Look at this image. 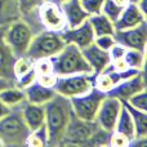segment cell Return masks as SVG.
<instances>
[{
	"mask_svg": "<svg viewBox=\"0 0 147 147\" xmlns=\"http://www.w3.org/2000/svg\"><path fill=\"white\" fill-rule=\"evenodd\" d=\"M44 124L48 130V146H58L72 115L70 99L61 94H56L51 101L44 105Z\"/></svg>",
	"mask_w": 147,
	"mask_h": 147,
	"instance_id": "6da1fadb",
	"label": "cell"
},
{
	"mask_svg": "<svg viewBox=\"0 0 147 147\" xmlns=\"http://www.w3.org/2000/svg\"><path fill=\"white\" fill-rule=\"evenodd\" d=\"M53 71L57 76L72 74H92V69L85 61L83 52L74 44H65V47L52 57Z\"/></svg>",
	"mask_w": 147,
	"mask_h": 147,
	"instance_id": "7a4b0ae2",
	"label": "cell"
},
{
	"mask_svg": "<svg viewBox=\"0 0 147 147\" xmlns=\"http://www.w3.org/2000/svg\"><path fill=\"white\" fill-rule=\"evenodd\" d=\"M65 47L61 34L57 31L44 30L32 36L26 56L36 61L40 58H52Z\"/></svg>",
	"mask_w": 147,
	"mask_h": 147,
	"instance_id": "3957f363",
	"label": "cell"
},
{
	"mask_svg": "<svg viewBox=\"0 0 147 147\" xmlns=\"http://www.w3.org/2000/svg\"><path fill=\"white\" fill-rule=\"evenodd\" d=\"M30 129L23 121L21 111L10 110L0 120V140L3 145H25Z\"/></svg>",
	"mask_w": 147,
	"mask_h": 147,
	"instance_id": "277c9868",
	"label": "cell"
},
{
	"mask_svg": "<svg viewBox=\"0 0 147 147\" xmlns=\"http://www.w3.org/2000/svg\"><path fill=\"white\" fill-rule=\"evenodd\" d=\"M94 86V74H72L57 76L53 89L57 94L72 98L89 92Z\"/></svg>",
	"mask_w": 147,
	"mask_h": 147,
	"instance_id": "5b68a950",
	"label": "cell"
},
{
	"mask_svg": "<svg viewBox=\"0 0 147 147\" xmlns=\"http://www.w3.org/2000/svg\"><path fill=\"white\" fill-rule=\"evenodd\" d=\"M105 97H106V93L98 90L97 88L93 86L86 93L69 98L70 103H71L72 114L76 117L85 120V121H94L97 111L99 109V105H101L102 99Z\"/></svg>",
	"mask_w": 147,
	"mask_h": 147,
	"instance_id": "8992f818",
	"label": "cell"
},
{
	"mask_svg": "<svg viewBox=\"0 0 147 147\" xmlns=\"http://www.w3.org/2000/svg\"><path fill=\"white\" fill-rule=\"evenodd\" d=\"M98 129V125L96 121H85L75 115H71L69 124H67L66 132L63 138L61 140V146H84L89 145V141L93 137L94 132ZM58 145V146H59Z\"/></svg>",
	"mask_w": 147,
	"mask_h": 147,
	"instance_id": "52a82bcc",
	"label": "cell"
},
{
	"mask_svg": "<svg viewBox=\"0 0 147 147\" xmlns=\"http://www.w3.org/2000/svg\"><path fill=\"white\" fill-rule=\"evenodd\" d=\"M32 30L25 21H16L7 30L4 41L13 53V56L18 58V57L26 56V52L32 40Z\"/></svg>",
	"mask_w": 147,
	"mask_h": 147,
	"instance_id": "ba28073f",
	"label": "cell"
},
{
	"mask_svg": "<svg viewBox=\"0 0 147 147\" xmlns=\"http://www.w3.org/2000/svg\"><path fill=\"white\" fill-rule=\"evenodd\" d=\"M38 17L44 30L61 32L62 30L67 27L61 5L52 0H45L38 8Z\"/></svg>",
	"mask_w": 147,
	"mask_h": 147,
	"instance_id": "9c48e42d",
	"label": "cell"
},
{
	"mask_svg": "<svg viewBox=\"0 0 147 147\" xmlns=\"http://www.w3.org/2000/svg\"><path fill=\"white\" fill-rule=\"evenodd\" d=\"M120 111H121V101L116 97L106 94V97L102 99L101 105H99L94 121L101 129L112 132L117 121V117L120 115Z\"/></svg>",
	"mask_w": 147,
	"mask_h": 147,
	"instance_id": "30bf717a",
	"label": "cell"
},
{
	"mask_svg": "<svg viewBox=\"0 0 147 147\" xmlns=\"http://www.w3.org/2000/svg\"><path fill=\"white\" fill-rule=\"evenodd\" d=\"M115 41L127 49H138L146 52L147 44V23L143 22L127 30H115Z\"/></svg>",
	"mask_w": 147,
	"mask_h": 147,
	"instance_id": "8fae6325",
	"label": "cell"
},
{
	"mask_svg": "<svg viewBox=\"0 0 147 147\" xmlns=\"http://www.w3.org/2000/svg\"><path fill=\"white\" fill-rule=\"evenodd\" d=\"M59 34H61L65 44H74L80 49L92 44L94 41V38H96L88 20L84 21L79 26H75V27H66Z\"/></svg>",
	"mask_w": 147,
	"mask_h": 147,
	"instance_id": "7c38bea8",
	"label": "cell"
},
{
	"mask_svg": "<svg viewBox=\"0 0 147 147\" xmlns=\"http://www.w3.org/2000/svg\"><path fill=\"white\" fill-rule=\"evenodd\" d=\"M145 89H146L145 71H141L137 75L132 76V78H128L125 80L120 81L115 88H112L106 94L111 97H116L119 99H128L133 94L138 93L141 90H145Z\"/></svg>",
	"mask_w": 147,
	"mask_h": 147,
	"instance_id": "4fadbf2b",
	"label": "cell"
},
{
	"mask_svg": "<svg viewBox=\"0 0 147 147\" xmlns=\"http://www.w3.org/2000/svg\"><path fill=\"white\" fill-rule=\"evenodd\" d=\"M83 52V56L85 58V61L88 62V65L90 66L92 72L93 74H99L103 70H106L109 67L111 58H110V54L107 51L98 48V47L94 44V41L92 44H89L88 47L81 49Z\"/></svg>",
	"mask_w": 147,
	"mask_h": 147,
	"instance_id": "5bb4252c",
	"label": "cell"
},
{
	"mask_svg": "<svg viewBox=\"0 0 147 147\" xmlns=\"http://www.w3.org/2000/svg\"><path fill=\"white\" fill-rule=\"evenodd\" d=\"M143 22H146V14L140 9L137 4L129 3L121 10L119 18L114 22V26L115 30H127V28L136 27Z\"/></svg>",
	"mask_w": 147,
	"mask_h": 147,
	"instance_id": "9a60e30c",
	"label": "cell"
},
{
	"mask_svg": "<svg viewBox=\"0 0 147 147\" xmlns=\"http://www.w3.org/2000/svg\"><path fill=\"white\" fill-rule=\"evenodd\" d=\"M61 9L63 12L67 27H75L89 18V14L83 8L80 0H66L61 3Z\"/></svg>",
	"mask_w": 147,
	"mask_h": 147,
	"instance_id": "2e32d148",
	"label": "cell"
},
{
	"mask_svg": "<svg viewBox=\"0 0 147 147\" xmlns=\"http://www.w3.org/2000/svg\"><path fill=\"white\" fill-rule=\"evenodd\" d=\"M23 92H25L26 102L34 105H45L57 94L53 88L43 85L36 80L28 86H26Z\"/></svg>",
	"mask_w": 147,
	"mask_h": 147,
	"instance_id": "e0dca14e",
	"label": "cell"
},
{
	"mask_svg": "<svg viewBox=\"0 0 147 147\" xmlns=\"http://www.w3.org/2000/svg\"><path fill=\"white\" fill-rule=\"evenodd\" d=\"M23 121L27 125L30 130H34L36 128L41 127L45 121V111H44V105H34L26 102V105L21 110Z\"/></svg>",
	"mask_w": 147,
	"mask_h": 147,
	"instance_id": "ac0fdd59",
	"label": "cell"
},
{
	"mask_svg": "<svg viewBox=\"0 0 147 147\" xmlns=\"http://www.w3.org/2000/svg\"><path fill=\"white\" fill-rule=\"evenodd\" d=\"M121 105L128 110L129 115L132 116V120L134 123L136 129V138L147 137V111H141V110L133 107L129 105L125 99H120Z\"/></svg>",
	"mask_w": 147,
	"mask_h": 147,
	"instance_id": "d6986e66",
	"label": "cell"
},
{
	"mask_svg": "<svg viewBox=\"0 0 147 147\" xmlns=\"http://www.w3.org/2000/svg\"><path fill=\"white\" fill-rule=\"evenodd\" d=\"M88 21L92 26V30H93V32H94V36L114 35V32H115L114 22H112L111 20H109L103 13L89 16Z\"/></svg>",
	"mask_w": 147,
	"mask_h": 147,
	"instance_id": "ffe728a7",
	"label": "cell"
},
{
	"mask_svg": "<svg viewBox=\"0 0 147 147\" xmlns=\"http://www.w3.org/2000/svg\"><path fill=\"white\" fill-rule=\"evenodd\" d=\"M0 101L5 105V106L14 109L17 106H21L23 102H26L25 98V92L23 89L18 88V86H4L0 89Z\"/></svg>",
	"mask_w": 147,
	"mask_h": 147,
	"instance_id": "44dd1931",
	"label": "cell"
},
{
	"mask_svg": "<svg viewBox=\"0 0 147 147\" xmlns=\"http://www.w3.org/2000/svg\"><path fill=\"white\" fill-rule=\"evenodd\" d=\"M114 130L117 133L124 134L125 137H128L130 140V143H132V141L136 138L134 123H133L132 116L129 115L128 110L125 109L123 105H121V111H120V115H119V117H117V121H116V124H115Z\"/></svg>",
	"mask_w": 147,
	"mask_h": 147,
	"instance_id": "7402d4cb",
	"label": "cell"
},
{
	"mask_svg": "<svg viewBox=\"0 0 147 147\" xmlns=\"http://www.w3.org/2000/svg\"><path fill=\"white\" fill-rule=\"evenodd\" d=\"M123 59L125 61V63H127V66L129 69L145 71L146 52L138 51V49H127Z\"/></svg>",
	"mask_w": 147,
	"mask_h": 147,
	"instance_id": "603a6c76",
	"label": "cell"
},
{
	"mask_svg": "<svg viewBox=\"0 0 147 147\" xmlns=\"http://www.w3.org/2000/svg\"><path fill=\"white\" fill-rule=\"evenodd\" d=\"M25 145L31 147L48 146V130H47L45 124H43L41 127L36 128L34 130H30L27 137H26Z\"/></svg>",
	"mask_w": 147,
	"mask_h": 147,
	"instance_id": "cb8c5ba5",
	"label": "cell"
},
{
	"mask_svg": "<svg viewBox=\"0 0 147 147\" xmlns=\"http://www.w3.org/2000/svg\"><path fill=\"white\" fill-rule=\"evenodd\" d=\"M34 63H35V61L31 59L30 57H27V56L18 57L17 61H16V63H14V66H13L14 76L18 78V76H22L23 74H26V72L30 71V70H32Z\"/></svg>",
	"mask_w": 147,
	"mask_h": 147,
	"instance_id": "d4e9b609",
	"label": "cell"
},
{
	"mask_svg": "<svg viewBox=\"0 0 147 147\" xmlns=\"http://www.w3.org/2000/svg\"><path fill=\"white\" fill-rule=\"evenodd\" d=\"M123 9H124V8L117 5L114 0H105L103 8H102V13H103L109 20H111L112 22H115V21L119 18V16H120V13H121Z\"/></svg>",
	"mask_w": 147,
	"mask_h": 147,
	"instance_id": "484cf974",
	"label": "cell"
},
{
	"mask_svg": "<svg viewBox=\"0 0 147 147\" xmlns=\"http://www.w3.org/2000/svg\"><path fill=\"white\" fill-rule=\"evenodd\" d=\"M44 1L45 0H17V7L20 13H22L23 16H28L34 10H38V8Z\"/></svg>",
	"mask_w": 147,
	"mask_h": 147,
	"instance_id": "4316f807",
	"label": "cell"
},
{
	"mask_svg": "<svg viewBox=\"0 0 147 147\" xmlns=\"http://www.w3.org/2000/svg\"><path fill=\"white\" fill-rule=\"evenodd\" d=\"M125 101L129 105H132L133 107L141 110V111H147V92H146V89L133 94L132 97H129V98L125 99Z\"/></svg>",
	"mask_w": 147,
	"mask_h": 147,
	"instance_id": "83f0119b",
	"label": "cell"
},
{
	"mask_svg": "<svg viewBox=\"0 0 147 147\" xmlns=\"http://www.w3.org/2000/svg\"><path fill=\"white\" fill-rule=\"evenodd\" d=\"M83 8L89 16L98 14L102 13V8H103L105 0H80Z\"/></svg>",
	"mask_w": 147,
	"mask_h": 147,
	"instance_id": "f1b7e54d",
	"label": "cell"
},
{
	"mask_svg": "<svg viewBox=\"0 0 147 147\" xmlns=\"http://www.w3.org/2000/svg\"><path fill=\"white\" fill-rule=\"evenodd\" d=\"M109 146L112 147H127L130 146V140L128 137H125L121 133H117L115 130L110 132V137H109Z\"/></svg>",
	"mask_w": 147,
	"mask_h": 147,
	"instance_id": "f546056e",
	"label": "cell"
},
{
	"mask_svg": "<svg viewBox=\"0 0 147 147\" xmlns=\"http://www.w3.org/2000/svg\"><path fill=\"white\" fill-rule=\"evenodd\" d=\"M34 69H35L36 75H44V74L54 72L53 71V65H52L51 58H40L36 59L34 63Z\"/></svg>",
	"mask_w": 147,
	"mask_h": 147,
	"instance_id": "4dcf8cb0",
	"label": "cell"
},
{
	"mask_svg": "<svg viewBox=\"0 0 147 147\" xmlns=\"http://www.w3.org/2000/svg\"><path fill=\"white\" fill-rule=\"evenodd\" d=\"M94 44H96L98 48L109 52L110 49L116 44V41H115L114 35H101V36H96V38H94Z\"/></svg>",
	"mask_w": 147,
	"mask_h": 147,
	"instance_id": "1f68e13d",
	"label": "cell"
},
{
	"mask_svg": "<svg viewBox=\"0 0 147 147\" xmlns=\"http://www.w3.org/2000/svg\"><path fill=\"white\" fill-rule=\"evenodd\" d=\"M35 80H36V72H35V69H32L28 72L23 74L22 76L16 78V86H18V88H21V89H25L26 86L32 84Z\"/></svg>",
	"mask_w": 147,
	"mask_h": 147,
	"instance_id": "d6a6232c",
	"label": "cell"
},
{
	"mask_svg": "<svg viewBox=\"0 0 147 147\" xmlns=\"http://www.w3.org/2000/svg\"><path fill=\"white\" fill-rule=\"evenodd\" d=\"M57 80V75L54 72H49V74H44V75H36V81L45 86L53 88L54 84Z\"/></svg>",
	"mask_w": 147,
	"mask_h": 147,
	"instance_id": "836d02e7",
	"label": "cell"
},
{
	"mask_svg": "<svg viewBox=\"0 0 147 147\" xmlns=\"http://www.w3.org/2000/svg\"><path fill=\"white\" fill-rule=\"evenodd\" d=\"M125 51H127V48H124L123 45H120V44L116 43L109 51V54H110V58H111V61H114V59L123 58V57H124V54H125Z\"/></svg>",
	"mask_w": 147,
	"mask_h": 147,
	"instance_id": "e575fe53",
	"label": "cell"
},
{
	"mask_svg": "<svg viewBox=\"0 0 147 147\" xmlns=\"http://www.w3.org/2000/svg\"><path fill=\"white\" fill-rule=\"evenodd\" d=\"M10 110H12V109H10V107L5 106V105H4V103H3V102H1V101H0V120H1V119H3V117H4V116H5V115H7V114H8V112H9V111H10Z\"/></svg>",
	"mask_w": 147,
	"mask_h": 147,
	"instance_id": "d590c367",
	"label": "cell"
},
{
	"mask_svg": "<svg viewBox=\"0 0 147 147\" xmlns=\"http://www.w3.org/2000/svg\"><path fill=\"white\" fill-rule=\"evenodd\" d=\"M114 1L116 3L117 5H120V7H123V8H124V7H127V5L129 4V0H114Z\"/></svg>",
	"mask_w": 147,
	"mask_h": 147,
	"instance_id": "8d00e7d4",
	"label": "cell"
},
{
	"mask_svg": "<svg viewBox=\"0 0 147 147\" xmlns=\"http://www.w3.org/2000/svg\"><path fill=\"white\" fill-rule=\"evenodd\" d=\"M7 1H8V0H0V16L4 13V8H5Z\"/></svg>",
	"mask_w": 147,
	"mask_h": 147,
	"instance_id": "74e56055",
	"label": "cell"
},
{
	"mask_svg": "<svg viewBox=\"0 0 147 147\" xmlns=\"http://www.w3.org/2000/svg\"><path fill=\"white\" fill-rule=\"evenodd\" d=\"M4 86H7V81H5L4 79L0 78V89H3Z\"/></svg>",
	"mask_w": 147,
	"mask_h": 147,
	"instance_id": "f35d334b",
	"label": "cell"
},
{
	"mask_svg": "<svg viewBox=\"0 0 147 147\" xmlns=\"http://www.w3.org/2000/svg\"><path fill=\"white\" fill-rule=\"evenodd\" d=\"M52 1H54V3H57V4H61V3H63V1H66V0H52Z\"/></svg>",
	"mask_w": 147,
	"mask_h": 147,
	"instance_id": "ab89813d",
	"label": "cell"
},
{
	"mask_svg": "<svg viewBox=\"0 0 147 147\" xmlns=\"http://www.w3.org/2000/svg\"><path fill=\"white\" fill-rule=\"evenodd\" d=\"M138 1H140V0H129V3H134V4H137Z\"/></svg>",
	"mask_w": 147,
	"mask_h": 147,
	"instance_id": "60d3db41",
	"label": "cell"
},
{
	"mask_svg": "<svg viewBox=\"0 0 147 147\" xmlns=\"http://www.w3.org/2000/svg\"><path fill=\"white\" fill-rule=\"evenodd\" d=\"M0 146H3V142H1V140H0Z\"/></svg>",
	"mask_w": 147,
	"mask_h": 147,
	"instance_id": "b9f144b4",
	"label": "cell"
}]
</instances>
